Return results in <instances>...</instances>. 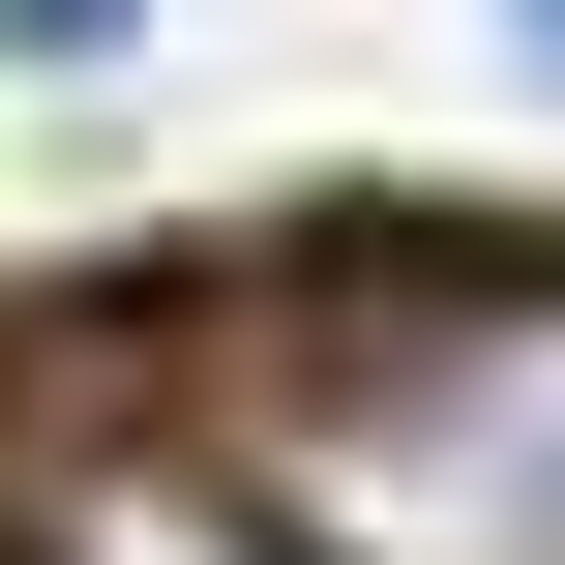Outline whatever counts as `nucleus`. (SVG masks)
I'll return each instance as SVG.
<instances>
[{"instance_id":"1","label":"nucleus","mask_w":565,"mask_h":565,"mask_svg":"<svg viewBox=\"0 0 565 565\" xmlns=\"http://www.w3.org/2000/svg\"><path fill=\"white\" fill-rule=\"evenodd\" d=\"M238 507L298 565H565V268H387L238 358Z\"/></svg>"},{"instance_id":"2","label":"nucleus","mask_w":565,"mask_h":565,"mask_svg":"<svg viewBox=\"0 0 565 565\" xmlns=\"http://www.w3.org/2000/svg\"><path fill=\"white\" fill-rule=\"evenodd\" d=\"M30 565H298V536L238 507V447H89V477L30 507Z\"/></svg>"},{"instance_id":"4","label":"nucleus","mask_w":565,"mask_h":565,"mask_svg":"<svg viewBox=\"0 0 565 565\" xmlns=\"http://www.w3.org/2000/svg\"><path fill=\"white\" fill-rule=\"evenodd\" d=\"M507 60H536V119H565V0H507Z\"/></svg>"},{"instance_id":"3","label":"nucleus","mask_w":565,"mask_h":565,"mask_svg":"<svg viewBox=\"0 0 565 565\" xmlns=\"http://www.w3.org/2000/svg\"><path fill=\"white\" fill-rule=\"evenodd\" d=\"M89 30H149V0H0V60H89Z\"/></svg>"}]
</instances>
